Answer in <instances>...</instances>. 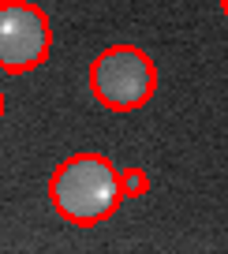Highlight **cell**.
Wrapping results in <instances>:
<instances>
[{
    "label": "cell",
    "mask_w": 228,
    "mask_h": 254,
    "mask_svg": "<svg viewBox=\"0 0 228 254\" xmlns=\"http://www.w3.org/2000/svg\"><path fill=\"white\" fill-rule=\"evenodd\" d=\"M49 198L64 221L79 224V228H94V224L109 221L124 198L120 168L101 153H75L53 172Z\"/></svg>",
    "instance_id": "1"
},
{
    "label": "cell",
    "mask_w": 228,
    "mask_h": 254,
    "mask_svg": "<svg viewBox=\"0 0 228 254\" xmlns=\"http://www.w3.org/2000/svg\"><path fill=\"white\" fill-rule=\"evenodd\" d=\"M153 90H157V67L135 45H112L90 64V94L112 112L142 109Z\"/></svg>",
    "instance_id": "2"
},
{
    "label": "cell",
    "mask_w": 228,
    "mask_h": 254,
    "mask_svg": "<svg viewBox=\"0 0 228 254\" xmlns=\"http://www.w3.org/2000/svg\"><path fill=\"white\" fill-rule=\"evenodd\" d=\"M53 45V30L41 8L19 0V4H0V71L23 75L41 67Z\"/></svg>",
    "instance_id": "3"
},
{
    "label": "cell",
    "mask_w": 228,
    "mask_h": 254,
    "mask_svg": "<svg viewBox=\"0 0 228 254\" xmlns=\"http://www.w3.org/2000/svg\"><path fill=\"white\" fill-rule=\"evenodd\" d=\"M120 183H124V198H139L150 190V176L142 168H124L120 172Z\"/></svg>",
    "instance_id": "4"
},
{
    "label": "cell",
    "mask_w": 228,
    "mask_h": 254,
    "mask_svg": "<svg viewBox=\"0 0 228 254\" xmlns=\"http://www.w3.org/2000/svg\"><path fill=\"white\" fill-rule=\"evenodd\" d=\"M221 8H225V15H228V0H221Z\"/></svg>",
    "instance_id": "5"
},
{
    "label": "cell",
    "mask_w": 228,
    "mask_h": 254,
    "mask_svg": "<svg viewBox=\"0 0 228 254\" xmlns=\"http://www.w3.org/2000/svg\"><path fill=\"white\" fill-rule=\"evenodd\" d=\"M0 4H19V0H0Z\"/></svg>",
    "instance_id": "6"
},
{
    "label": "cell",
    "mask_w": 228,
    "mask_h": 254,
    "mask_svg": "<svg viewBox=\"0 0 228 254\" xmlns=\"http://www.w3.org/2000/svg\"><path fill=\"white\" fill-rule=\"evenodd\" d=\"M0 112H4V101H0Z\"/></svg>",
    "instance_id": "7"
}]
</instances>
